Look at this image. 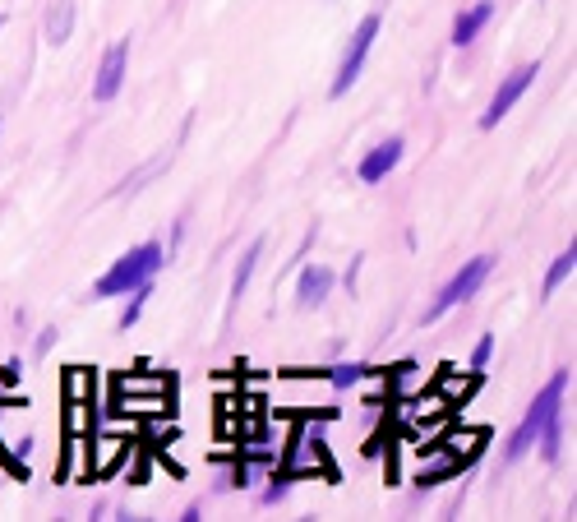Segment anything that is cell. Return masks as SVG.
I'll return each mask as SVG.
<instances>
[{"label":"cell","mask_w":577,"mask_h":522,"mask_svg":"<svg viewBox=\"0 0 577 522\" xmlns=\"http://www.w3.org/2000/svg\"><path fill=\"white\" fill-rule=\"evenodd\" d=\"M162 264H167V250H162L157 241L134 245V250H125V255L93 282V296H97V301H107V296H130L134 287L153 282V273H157Z\"/></svg>","instance_id":"6da1fadb"},{"label":"cell","mask_w":577,"mask_h":522,"mask_svg":"<svg viewBox=\"0 0 577 522\" xmlns=\"http://www.w3.org/2000/svg\"><path fill=\"white\" fill-rule=\"evenodd\" d=\"M564 389H568V370H559V375L550 379L541 389V398L531 402V412L522 416V425L513 430V439L504 444V462H517V458H527L531 453V444H536V435H541V425L550 421L559 407H564Z\"/></svg>","instance_id":"7a4b0ae2"},{"label":"cell","mask_w":577,"mask_h":522,"mask_svg":"<svg viewBox=\"0 0 577 522\" xmlns=\"http://www.w3.org/2000/svg\"><path fill=\"white\" fill-rule=\"evenodd\" d=\"M494 273V255H476V259H467V264L457 268L453 278L439 287V296L430 301V310H425V324H434V319H444L453 305H462V301H471V296L485 287V278Z\"/></svg>","instance_id":"3957f363"},{"label":"cell","mask_w":577,"mask_h":522,"mask_svg":"<svg viewBox=\"0 0 577 522\" xmlns=\"http://www.w3.org/2000/svg\"><path fill=\"white\" fill-rule=\"evenodd\" d=\"M282 472L291 476V481H301V476L319 472L328 476L333 467H328V453H324V430L319 425H301L296 435H291V444H282Z\"/></svg>","instance_id":"277c9868"},{"label":"cell","mask_w":577,"mask_h":522,"mask_svg":"<svg viewBox=\"0 0 577 522\" xmlns=\"http://www.w3.org/2000/svg\"><path fill=\"white\" fill-rule=\"evenodd\" d=\"M374 37H379V14H365L361 28L351 33L347 51H342V65H337V74H333V88H328L333 98H347V88L361 79V65H365V56H370Z\"/></svg>","instance_id":"5b68a950"},{"label":"cell","mask_w":577,"mask_h":522,"mask_svg":"<svg viewBox=\"0 0 577 522\" xmlns=\"http://www.w3.org/2000/svg\"><path fill=\"white\" fill-rule=\"evenodd\" d=\"M536 74H541V70H536V65H517V70L508 74L504 84L494 88L490 107L481 111V125H485V130H494V125L504 121V116H508V107H513V102L522 98V93H527V88H531V79H536Z\"/></svg>","instance_id":"8992f818"},{"label":"cell","mask_w":577,"mask_h":522,"mask_svg":"<svg viewBox=\"0 0 577 522\" xmlns=\"http://www.w3.org/2000/svg\"><path fill=\"white\" fill-rule=\"evenodd\" d=\"M125 65H130V42H111L102 65H97V84H93V98L97 102H111L125 84Z\"/></svg>","instance_id":"52a82bcc"},{"label":"cell","mask_w":577,"mask_h":522,"mask_svg":"<svg viewBox=\"0 0 577 522\" xmlns=\"http://www.w3.org/2000/svg\"><path fill=\"white\" fill-rule=\"evenodd\" d=\"M402 148H407V144H402L397 134H393V139H384L379 148H370V153L361 158V167H356V171H361V181H365V185H379V181H384L388 171L402 162Z\"/></svg>","instance_id":"ba28073f"},{"label":"cell","mask_w":577,"mask_h":522,"mask_svg":"<svg viewBox=\"0 0 577 522\" xmlns=\"http://www.w3.org/2000/svg\"><path fill=\"white\" fill-rule=\"evenodd\" d=\"M494 19V0H481V5H471V10H462L453 19V42L457 47H471L476 37H481V28Z\"/></svg>","instance_id":"9c48e42d"},{"label":"cell","mask_w":577,"mask_h":522,"mask_svg":"<svg viewBox=\"0 0 577 522\" xmlns=\"http://www.w3.org/2000/svg\"><path fill=\"white\" fill-rule=\"evenodd\" d=\"M88 453H93V476H111L121 467V458H130V444L116 435H102V439H88Z\"/></svg>","instance_id":"30bf717a"},{"label":"cell","mask_w":577,"mask_h":522,"mask_svg":"<svg viewBox=\"0 0 577 522\" xmlns=\"http://www.w3.org/2000/svg\"><path fill=\"white\" fill-rule=\"evenodd\" d=\"M333 268H324V264H310V268H301V282H296V292H301V305H324L328 301V292H333Z\"/></svg>","instance_id":"8fae6325"},{"label":"cell","mask_w":577,"mask_h":522,"mask_svg":"<svg viewBox=\"0 0 577 522\" xmlns=\"http://www.w3.org/2000/svg\"><path fill=\"white\" fill-rule=\"evenodd\" d=\"M171 407V393H121L111 416H157Z\"/></svg>","instance_id":"7c38bea8"},{"label":"cell","mask_w":577,"mask_h":522,"mask_svg":"<svg viewBox=\"0 0 577 522\" xmlns=\"http://www.w3.org/2000/svg\"><path fill=\"white\" fill-rule=\"evenodd\" d=\"M407 425H430V421H444L448 416V398L439 389L434 393H416V398H407Z\"/></svg>","instance_id":"4fadbf2b"},{"label":"cell","mask_w":577,"mask_h":522,"mask_svg":"<svg viewBox=\"0 0 577 522\" xmlns=\"http://www.w3.org/2000/svg\"><path fill=\"white\" fill-rule=\"evenodd\" d=\"M467 472V462L453 458V453H444L439 462H430V467H421L416 472V490H434V486H444V481H453V476Z\"/></svg>","instance_id":"5bb4252c"},{"label":"cell","mask_w":577,"mask_h":522,"mask_svg":"<svg viewBox=\"0 0 577 522\" xmlns=\"http://www.w3.org/2000/svg\"><path fill=\"white\" fill-rule=\"evenodd\" d=\"M439 449L453 453V458H462V462H471L476 453L485 449V430H444Z\"/></svg>","instance_id":"9a60e30c"},{"label":"cell","mask_w":577,"mask_h":522,"mask_svg":"<svg viewBox=\"0 0 577 522\" xmlns=\"http://www.w3.org/2000/svg\"><path fill=\"white\" fill-rule=\"evenodd\" d=\"M70 28H74V0H56L47 10V42H70Z\"/></svg>","instance_id":"2e32d148"},{"label":"cell","mask_w":577,"mask_h":522,"mask_svg":"<svg viewBox=\"0 0 577 522\" xmlns=\"http://www.w3.org/2000/svg\"><path fill=\"white\" fill-rule=\"evenodd\" d=\"M476 379H481L476 370H471V375H453V370L444 365V370H439V393L448 398V407H453V402H467L471 389H476Z\"/></svg>","instance_id":"e0dca14e"},{"label":"cell","mask_w":577,"mask_h":522,"mask_svg":"<svg viewBox=\"0 0 577 522\" xmlns=\"http://www.w3.org/2000/svg\"><path fill=\"white\" fill-rule=\"evenodd\" d=\"M259 255H264V241H254L250 250L241 255V264H236V278H231V305H241L245 287H250V273H254V264H259Z\"/></svg>","instance_id":"ac0fdd59"},{"label":"cell","mask_w":577,"mask_h":522,"mask_svg":"<svg viewBox=\"0 0 577 522\" xmlns=\"http://www.w3.org/2000/svg\"><path fill=\"white\" fill-rule=\"evenodd\" d=\"M559 416H564V407L550 416V421L541 425V435H536V444H541L545 462H559V453H564V425H559Z\"/></svg>","instance_id":"d6986e66"},{"label":"cell","mask_w":577,"mask_h":522,"mask_svg":"<svg viewBox=\"0 0 577 522\" xmlns=\"http://www.w3.org/2000/svg\"><path fill=\"white\" fill-rule=\"evenodd\" d=\"M116 393H171L167 375H116Z\"/></svg>","instance_id":"ffe728a7"},{"label":"cell","mask_w":577,"mask_h":522,"mask_svg":"<svg viewBox=\"0 0 577 522\" xmlns=\"http://www.w3.org/2000/svg\"><path fill=\"white\" fill-rule=\"evenodd\" d=\"M573 268H577V245H568L564 255H559V259L550 264V273H545V287H541V292H545V296H554L568 278H573Z\"/></svg>","instance_id":"44dd1931"},{"label":"cell","mask_w":577,"mask_h":522,"mask_svg":"<svg viewBox=\"0 0 577 522\" xmlns=\"http://www.w3.org/2000/svg\"><path fill=\"white\" fill-rule=\"evenodd\" d=\"M65 398L70 402H93V370L70 365V370H65Z\"/></svg>","instance_id":"7402d4cb"},{"label":"cell","mask_w":577,"mask_h":522,"mask_svg":"<svg viewBox=\"0 0 577 522\" xmlns=\"http://www.w3.org/2000/svg\"><path fill=\"white\" fill-rule=\"evenodd\" d=\"M365 375H370V365H333V370H328V384H333V389H356Z\"/></svg>","instance_id":"603a6c76"},{"label":"cell","mask_w":577,"mask_h":522,"mask_svg":"<svg viewBox=\"0 0 577 522\" xmlns=\"http://www.w3.org/2000/svg\"><path fill=\"white\" fill-rule=\"evenodd\" d=\"M148 296H153V282H144V287H134L130 292V305H125V315H121V328H130L134 319L144 315V305H148Z\"/></svg>","instance_id":"cb8c5ba5"},{"label":"cell","mask_w":577,"mask_h":522,"mask_svg":"<svg viewBox=\"0 0 577 522\" xmlns=\"http://www.w3.org/2000/svg\"><path fill=\"white\" fill-rule=\"evenodd\" d=\"M287 490H291V476L277 467V472L268 476V486H264V495H259V499H264V504H282V499H287Z\"/></svg>","instance_id":"d4e9b609"},{"label":"cell","mask_w":577,"mask_h":522,"mask_svg":"<svg viewBox=\"0 0 577 522\" xmlns=\"http://www.w3.org/2000/svg\"><path fill=\"white\" fill-rule=\"evenodd\" d=\"M490 356H494V333H485V338L476 342V352H471V370H476V375H485Z\"/></svg>","instance_id":"484cf974"},{"label":"cell","mask_w":577,"mask_h":522,"mask_svg":"<svg viewBox=\"0 0 577 522\" xmlns=\"http://www.w3.org/2000/svg\"><path fill=\"white\" fill-rule=\"evenodd\" d=\"M393 384H397V393H411V389H416V375H411V365H397Z\"/></svg>","instance_id":"4316f807"},{"label":"cell","mask_w":577,"mask_h":522,"mask_svg":"<svg viewBox=\"0 0 577 522\" xmlns=\"http://www.w3.org/2000/svg\"><path fill=\"white\" fill-rule=\"evenodd\" d=\"M19 375H24V365H19V356L0 365V384H19Z\"/></svg>","instance_id":"83f0119b"},{"label":"cell","mask_w":577,"mask_h":522,"mask_svg":"<svg viewBox=\"0 0 577 522\" xmlns=\"http://www.w3.org/2000/svg\"><path fill=\"white\" fill-rule=\"evenodd\" d=\"M14 453H19V462L28 467V458H33V439H19V449H14Z\"/></svg>","instance_id":"f1b7e54d"},{"label":"cell","mask_w":577,"mask_h":522,"mask_svg":"<svg viewBox=\"0 0 577 522\" xmlns=\"http://www.w3.org/2000/svg\"><path fill=\"white\" fill-rule=\"evenodd\" d=\"M51 342H56V328H47V333L37 338V352H51Z\"/></svg>","instance_id":"f546056e"},{"label":"cell","mask_w":577,"mask_h":522,"mask_svg":"<svg viewBox=\"0 0 577 522\" xmlns=\"http://www.w3.org/2000/svg\"><path fill=\"white\" fill-rule=\"evenodd\" d=\"M0 24H5V19H0Z\"/></svg>","instance_id":"4dcf8cb0"}]
</instances>
